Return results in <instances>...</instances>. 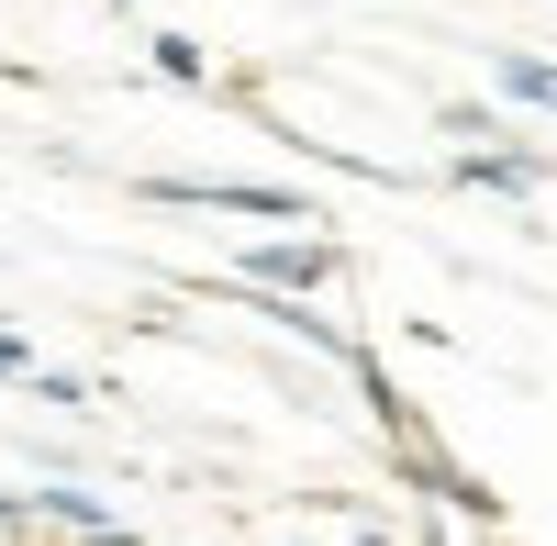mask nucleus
<instances>
[{
    "instance_id": "7ed1b4c3",
    "label": "nucleus",
    "mask_w": 557,
    "mask_h": 546,
    "mask_svg": "<svg viewBox=\"0 0 557 546\" xmlns=\"http://www.w3.org/2000/svg\"><path fill=\"white\" fill-rule=\"evenodd\" d=\"M457 190H491V201H535L546 190V157L535 146H469V157H446Z\"/></svg>"
},
{
    "instance_id": "f257e3e1",
    "label": "nucleus",
    "mask_w": 557,
    "mask_h": 546,
    "mask_svg": "<svg viewBox=\"0 0 557 546\" xmlns=\"http://www.w3.org/2000/svg\"><path fill=\"white\" fill-rule=\"evenodd\" d=\"M168 212H246V223H290V235H323V201L290 190V178H223V167H146L134 178Z\"/></svg>"
},
{
    "instance_id": "f03ea898",
    "label": "nucleus",
    "mask_w": 557,
    "mask_h": 546,
    "mask_svg": "<svg viewBox=\"0 0 557 546\" xmlns=\"http://www.w3.org/2000/svg\"><path fill=\"white\" fill-rule=\"evenodd\" d=\"M235 280L268 301H312V290L346 280V246L335 235H257V246H235Z\"/></svg>"
},
{
    "instance_id": "20e7f679",
    "label": "nucleus",
    "mask_w": 557,
    "mask_h": 546,
    "mask_svg": "<svg viewBox=\"0 0 557 546\" xmlns=\"http://www.w3.org/2000/svg\"><path fill=\"white\" fill-rule=\"evenodd\" d=\"M491 89H502V112L557 123V57H535V45H502V57H491Z\"/></svg>"
},
{
    "instance_id": "39448f33",
    "label": "nucleus",
    "mask_w": 557,
    "mask_h": 546,
    "mask_svg": "<svg viewBox=\"0 0 557 546\" xmlns=\"http://www.w3.org/2000/svg\"><path fill=\"white\" fill-rule=\"evenodd\" d=\"M146 67H157L168 89H212V45H201V34H146Z\"/></svg>"
},
{
    "instance_id": "423d86ee",
    "label": "nucleus",
    "mask_w": 557,
    "mask_h": 546,
    "mask_svg": "<svg viewBox=\"0 0 557 546\" xmlns=\"http://www.w3.org/2000/svg\"><path fill=\"white\" fill-rule=\"evenodd\" d=\"M0 380H34V346H23L12 324H0Z\"/></svg>"
}]
</instances>
